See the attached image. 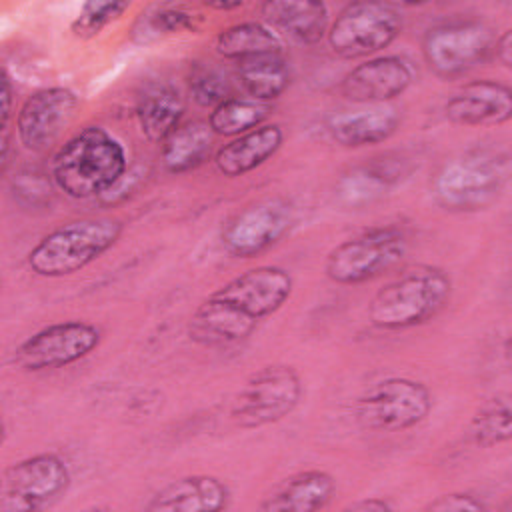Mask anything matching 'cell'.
<instances>
[{
	"label": "cell",
	"instance_id": "6da1fadb",
	"mask_svg": "<svg viewBox=\"0 0 512 512\" xmlns=\"http://www.w3.org/2000/svg\"><path fill=\"white\" fill-rule=\"evenodd\" d=\"M294 280L280 266L250 268L216 288L188 322L190 340L220 348L246 340L256 326L292 296Z\"/></svg>",
	"mask_w": 512,
	"mask_h": 512
},
{
	"label": "cell",
	"instance_id": "7a4b0ae2",
	"mask_svg": "<svg viewBox=\"0 0 512 512\" xmlns=\"http://www.w3.org/2000/svg\"><path fill=\"white\" fill-rule=\"evenodd\" d=\"M122 144L100 126L74 134L52 158L50 176L66 196L82 200L110 190L126 172Z\"/></svg>",
	"mask_w": 512,
	"mask_h": 512
},
{
	"label": "cell",
	"instance_id": "3957f363",
	"mask_svg": "<svg viewBox=\"0 0 512 512\" xmlns=\"http://www.w3.org/2000/svg\"><path fill=\"white\" fill-rule=\"evenodd\" d=\"M450 292L452 280L442 268L428 264L408 268L372 296L368 320L380 330L424 324L446 306Z\"/></svg>",
	"mask_w": 512,
	"mask_h": 512
},
{
	"label": "cell",
	"instance_id": "277c9868",
	"mask_svg": "<svg viewBox=\"0 0 512 512\" xmlns=\"http://www.w3.org/2000/svg\"><path fill=\"white\" fill-rule=\"evenodd\" d=\"M508 176L510 162L504 152L470 148L438 168L432 180V196L450 212L482 210L502 194Z\"/></svg>",
	"mask_w": 512,
	"mask_h": 512
},
{
	"label": "cell",
	"instance_id": "5b68a950",
	"mask_svg": "<svg viewBox=\"0 0 512 512\" xmlns=\"http://www.w3.org/2000/svg\"><path fill=\"white\" fill-rule=\"evenodd\" d=\"M124 224L116 218H82L66 222L42 236L28 252V266L44 278L74 274L104 252L122 236Z\"/></svg>",
	"mask_w": 512,
	"mask_h": 512
},
{
	"label": "cell",
	"instance_id": "8992f818",
	"mask_svg": "<svg viewBox=\"0 0 512 512\" xmlns=\"http://www.w3.org/2000/svg\"><path fill=\"white\" fill-rule=\"evenodd\" d=\"M406 250L408 238L402 228H372L334 246L326 256L324 272L342 286L362 284L394 268Z\"/></svg>",
	"mask_w": 512,
	"mask_h": 512
},
{
	"label": "cell",
	"instance_id": "52a82bcc",
	"mask_svg": "<svg viewBox=\"0 0 512 512\" xmlns=\"http://www.w3.org/2000/svg\"><path fill=\"white\" fill-rule=\"evenodd\" d=\"M430 390L412 378H386L362 392L354 402L360 426L380 432L408 430L430 414Z\"/></svg>",
	"mask_w": 512,
	"mask_h": 512
},
{
	"label": "cell",
	"instance_id": "ba28073f",
	"mask_svg": "<svg viewBox=\"0 0 512 512\" xmlns=\"http://www.w3.org/2000/svg\"><path fill=\"white\" fill-rule=\"evenodd\" d=\"M302 382L286 364H272L250 374L234 398L230 418L240 428H260L286 418L300 402Z\"/></svg>",
	"mask_w": 512,
	"mask_h": 512
},
{
	"label": "cell",
	"instance_id": "9c48e42d",
	"mask_svg": "<svg viewBox=\"0 0 512 512\" xmlns=\"http://www.w3.org/2000/svg\"><path fill=\"white\" fill-rule=\"evenodd\" d=\"M402 30V14L388 2H350L328 28V44L340 58H364L390 46Z\"/></svg>",
	"mask_w": 512,
	"mask_h": 512
},
{
	"label": "cell",
	"instance_id": "30bf717a",
	"mask_svg": "<svg viewBox=\"0 0 512 512\" xmlns=\"http://www.w3.org/2000/svg\"><path fill=\"white\" fill-rule=\"evenodd\" d=\"M494 32L480 20H454L430 28L422 40V56L440 78H458L482 64L494 50Z\"/></svg>",
	"mask_w": 512,
	"mask_h": 512
},
{
	"label": "cell",
	"instance_id": "8fae6325",
	"mask_svg": "<svg viewBox=\"0 0 512 512\" xmlns=\"http://www.w3.org/2000/svg\"><path fill=\"white\" fill-rule=\"evenodd\" d=\"M66 462L50 452L28 456L6 468L0 494L2 512H34L58 500L70 486Z\"/></svg>",
	"mask_w": 512,
	"mask_h": 512
},
{
	"label": "cell",
	"instance_id": "7c38bea8",
	"mask_svg": "<svg viewBox=\"0 0 512 512\" xmlns=\"http://www.w3.org/2000/svg\"><path fill=\"white\" fill-rule=\"evenodd\" d=\"M100 338V328L90 322H54L28 336L14 350V364L26 372L64 368L94 352Z\"/></svg>",
	"mask_w": 512,
	"mask_h": 512
},
{
	"label": "cell",
	"instance_id": "4fadbf2b",
	"mask_svg": "<svg viewBox=\"0 0 512 512\" xmlns=\"http://www.w3.org/2000/svg\"><path fill=\"white\" fill-rule=\"evenodd\" d=\"M294 222V208L284 198L258 200L234 214L222 228L224 250L234 258H252L272 248Z\"/></svg>",
	"mask_w": 512,
	"mask_h": 512
},
{
	"label": "cell",
	"instance_id": "5bb4252c",
	"mask_svg": "<svg viewBox=\"0 0 512 512\" xmlns=\"http://www.w3.org/2000/svg\"><path fill=\"white\" fill-rule=\"evenodd\" d=\"M78 98L70 88L54 86L30 94L16 116V134L26 150L40 152L52 146L72 122Z\"/></svg>",
	"mask_w": 512,
	"mask_h": 512
},
{
	"label": "cell",
	"instance_id": "9a60e30c",
	"mask_svg": "<svg viewBox=\"0 0 512 512\" xmlns=\"http://www.w3.org/2000/svg\"><path fill=\"white\" fill-rule=\"evenodd\" d=\"M414 72L400 56H380L354 66L340 82V94L358 104L392 100L406 92Z\"/></svg>",
	"mask_w": 512,
	"mask_h": 512
},
{
	"label": "cell",
	"instance_id": "2e32d148",
	"mask_svg": "<svg viewBox=\"0 0 512 512\" xmlns=\"http://www.w3.org/2000/svg\"><path fill=\"white\" fill-rule=\"evenodd\" d=\"M444 114L462 126H500L512 118V92L496 80H476L444 104Z\"/></svg>",
	"mask_w": 512,
	"mask_h": 512
},
{
	"label": "cell",
	"instance_id": "e0dca14e",
	"mask_svg": "<svg viewBox=\"0 0 512 512\" xmlns=\"http://www.w3.org/2000/svg\"><path fill=\"white\" fill-rule=\"evenodd\" d=\"M228 486L208 474L184 476L158 490L146 504L150 512H216L226 508Z\"/></svg>",
	"mask_w": 512,
	"mask_h": 512
},
{
	"label": "cell",
	"instance_id": "ac0fdd59",
	"mask_svg": "<svg viewBox=\"0 0 512 512\" xmlns=\"http://www.w3.org/2000/svg\"><path fill=\"white\" fill-rule=\"evenodd\" d=\"M282 142L284 132L278 124H262L224 144L216 152L214 164L218 172L228 178L244 176L270 160L280 150Z\"/></svg>",
	"mask_w": 512,
	"mask_h": 512
},
{
	"label": "cell",
	"instance_id": "d6986e66",
	"mask_svg": "<svg viewBox=\"0 0 512 512\" xmlns=\"http://www.w3.org/2000/svg\"><path fill=\"white\" fill-rule=\"evenodd\" d=\"M336 492L332 474L324 470H302L282 484L260 504L264 512H314L328 506Z\"/></svg>",
	"mask_w": 512,
	"mask_h": 512
},
{
	"label": "cell",
	"instance_id": "ffe728a7",
	"mask_svg": "<svg viewBox=\"0 0 512 512\" xmlns=\"http://www.w3.org/2000/svg\"><path fill=\"white\" fill-rule=\"evenodd\" d=\"M400 124V116L390 106H368L356 112H342L328 118V132L330 136L346 146V148H360L368 144H378L388 140Z\"/></svg>",
	"mask_w": 512,
	"mask_h": 512
},
{
	"label": "cell",
	"instance_id": "44dd1931",
	"mask_svg": "<svg viewBox=\"0 0 512 512\" xmlns=\"http://www.w3.org/2000/svg\"><path fill=\"white\" fill-rule=\"evenodd\" d=\"M262 16L290 38L316 44L328 34V6L324 2L270 0L260 6Z\"/></svg>",
	"mask_w": 512,
	"mask_h": 512
},
{
	"label": "cell",
	"instance_id": "7402d4cb",
	"mask_svg": "<svg viewBox=\"0 0 512 512\" xmlns=\"http://www.w3.org/2000/svg\"><path fill=\"white\" fill-rule=\"evenodd\" d=\"M184 114V100L170 84L148 86L136 104L138 128L150 142H164L178 126Z\"/></svg>",
	"mask_w": 512,
	"mask_h": 512
},
{
	"label": "cell",
	"instance_id": "603a6c76",
	"mask_svg": "<svg viewBox=\"0 0 512 512\" xmlns=\"http://www.w3.org/2000/svg\"><path fill=\"white\" fill-rule=\"evenodd\" d=\"M214 132L208 120H190L180 124L162 142V164L172 174H182L204 164L212 152Z\"/></svg>",
	"mask_w": 512,
	"mask_h": 512
},
{
	"label": "cell",
	"instance_id": "cb8c5ba5",
	"mask_svg": "<svg viewBox=\"0 0 512 512\" xmlns=\"http://www.w3.org/2000/svg\"><path fill=\"white\" fill-rule=\"evenodd\" d=\"M238 78L250 98L268 102L284 94L290 84V70L280 54H264L240 60Z\"/></svg>",
	"mask_w": 512,
	"mask_h": 512
},
{
	"label": "cell",
	"instance_id": "d4e9b609",
	"mask_svg": "<svg viewBox=\"0 0 512 512\" xmlns=\"http://www.w3.org/2000/svg\"><path fill=\"white\" fill-rule=\"evenodd\" d=\"M282 42L272 28L260 22H240L222 30L216 38V52L228 60H246L264 54H280Z\"/></svg>",
	"mask_w": 512,
	"mask_h": 512
},
{
	"label": "cell",
	"instance_id": "484cf974",
	"mask_svg": "<svg viewBox=\"0 0 512 512\" xmlns=\"http://www.w3.org/2000/svg\"><path fill=\"white\" fill-rule=\"evenodd\" d=\"M270 116V106L254 98L230 96L208 116V124L216 136H240L250 132Z\"/></svg>",
	"mask_w": 512,
	"mask_h": 512
},
{
	"label": "cell",
	"instance_id": "4316f807",
	"mask_svg": "<svg viewBox=\"0 0 512 512\" xmlns=\"http://www.w3.org/2000/svg\"><path fill=\"white\" fill-rule=\"evenodd\" d=\"M470 436L474 444L490 448L510 440L512 436V416L506 398H492L486 402L470 422Z\"/></svg>",
	"mask_w": 512,
	"mask_h": 512
},
{
	"label": "cell",
	"instance_id": "83f0119b",
	"mask_svg": "<svg viewBox=\"0 0 512 512\" xmlns=\"http://www.w3.org/2000/svg\"><path fill=\"white\" fill-rule=\"evenodd\" d=\"M128 10V2H116V0H94L86 2L78 16L74 18L70 30L78 38H94L100 34L104 26H108L112 20L122 16Z\"/></svg>",
	"mask_w": 512,
	"mask_h": 512
},
{
	"label": "cell",
	"instance_id": "f1b7e54d",
	"mask_svg": "<svg viewBox=\"0 0 512 512\" xmlns=\"http://www.w3.org/2000/svg\"><path fill=\"white\" fill-rule=\"evenodd\" d=\"M190 96L202 108H216L230 98V82L226 74L212 66H198L190 74Z\"/></svg>",
	"mask_w": 512,
	"mask_h": 512
},
{
	"label": "cell",
	"instance_id": "f546056e",
	"mask_svg": "<svg viewBox=\"0 0 512 512\" xmlns=\"http://www.w3.org/2000/svg\"><path fill=\"white\" fill-rule=\"evenodd\" d=\"M198 16L188 12L182 6H162L150 18L152 26L162 32H180V30H194Z\"/></svg>",
	"mask_w": 512,
	"mask_h": 512
},
{
	"label": "cell",
	"instance_id": "4dcf8cb0",
	"mask_svg": "<svg viewBox=\"0 0 512 512\" xmlns=\"http://www.w3.org/2000/svg\"><path fill=\"white\" fill-rule=\"evenodd\" d=\"M484 508L486 506L482 504V500H478L468 492L444 494L428 504V510H434V512H480Z\"/></svg>",
	"mask_w": 512,
	"mask_h": 512
},
{
	"label": "cell",
	"instance_id": "1f68e13d",
	"mask_svg": "<svg viewBox=\"0 0 512 512\" xmlns=\"http://www.w3.org/2000/svg\"><path fill=\"white\" fill-rule=\"evenodd\" d=\"M12 112V84L8 72L2 70V140L8 138V122Z\"/></svg>",
	"mask_w": 512,
	"mask_h": 512
},
{
	"label": "cell",
	"instance_id": "d6a6232c",
	"mask_svg": "<svg viewBox=\"0 0 512 512\" xmlns=\"http://www.w3.org/2000/svg\"><path fill=\"white\" fill-rule=\"evenodd\" d=\"M496 54V60L504 66V68H510L512 66V32L510 30H504L502 36H498L494 40V50Z\"/></svg>",
	"mask_w": 512,
	"mask_h": 512
},
{
	"label": "cell",
	"instance_id": "836d02e7",
	"mask_svg": "<svg viewBox=\"0 0 512 512\" xmlns=\"http://www.w3.org/2000/svg\"><path fill=\"white\" fill-rule=\"evenodd\" d=\"M394 506L380 496H372V498H364L358 500L354 504H350L346 510H354V512H390Z\"/></svg>",
	"mask_w": 512,
	"mask_h": 512
},
{
	"label": "cell",
	"instance_id": "e575fe53",
	"mask_svg": "<svg viewBox=\"0 0 512 512\" xmlns=\"http://www.w3.org/2000/svg\"><path fill=\"white\" fill-rule=\"evenodd\" d=\"M206 6L212 10H236L242 8L244 2H206Z\"/></svg>",
	"mask_w": 512,
	"mask_h": 512
}]
</instances>
